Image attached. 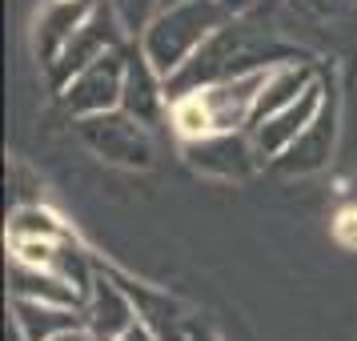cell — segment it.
<instances>
[{
  "instance_id": "obj_1",
  "label": "cell",
  "mask_w": 357,
  "mask_h": 341,
  "mask_svg": "<svg viewBox=\"0 0 357 341\" xmlns=\"http://www.w3.org/2000/svg\"><path fill=\"white\" fill-rule=\"evenodd\" d=\"M225 20H229V13L217 0H177V4H165L161 13L149 20V29L141 33V52L169 81Z\"/></svg>"
},
{
  "instance_id": "obj_2",
  "label": "cell",
  "mask_w": 357,
  "mask_h": 341,
  "mask_svg": "<svg viewBox=\"0 0 357 341\" xmlns=\"http://www.w3.org/2000/svg\"><path fill=\"white\" fill-rule=\"evenodd\" d=\"M81 137L97 157H105V161H113V165L145 169L153 161V141H149V132H145V121L129 116L125 109L81 116Z\"/></svg>"
},
{
  "instance_id": "obj_3",
  "label": "cell",
  "mask_w": 357,
  "mask_h": 341,
  "mask_svg": "<svg viewBox=\"0 0 357 341\" xmlns=\"http://www.w3.org/2000/svg\"><path fill=\"white\" fill-rule=\"evenodd\" d=\"M265 81H269V65L245 68V73H233V77H221V81L197 89L201 105H205L209 116H213V129L217 132L249 129L253 116H257V100H261Z\"/></svg>"
},
{
  "instance_id": "obj_4",
  "label": "cell",
  "mask_w": 357,
  "mask_h": 341,
  "mask_svg": "<svg viewBox=\"0 0 357 341\" xmlns=\"http://www.w3.org/2000/svg\"><path fill=\"white\" fill-rule=\"evenodd\" d=\"M121 93H125V52L113 49V52H105V56H97L93 65H84L61 89V100H65L68 113L81 121V116L121 109Z\"/></svg>"
},
{
  "instance_id": "obj_5",
  "label": "cell",
  "mask_w": 357,
  "mask_h": 341,
  "mask_svg": "<svg viewBox=\"0 0 357 341\" xmlns=\"http://www.w3.org/2000/svg\"><path fill=\"white\" fill-rule=\"evenodd\" d=\"M125 29H121V20H116V13H113V4L105 0L100 4L97 0V8H93V17L81 24V33L68 40V49L61 52V61L49 68L52 73V81H56V89H65L77 73H81L84 65H93L97 56H105V52H113V49H121V40H125Z\"/></svg>"
},
{
  "instance_id": "obj_6",
  "label": "cell",
  "mask_w": 357,
  "mask_h": 341,
  "mask_svg": "<svg viewBox=\"0 0 357 341\" xmlns=\"http://www.w3.org/2000/svg\"><path fill=\"white\" fill-rule=\"evenodd\" d=\"M321 109H325V93H321V84L313 81L293 105H285V109H277V113L253 121V125H249V137H253L257 157H265V161H269V157H281V153L317 121Z\"/></svg>"
},
{
  "instance_id": "obj_7",
  "label": "cell",
  "mask_w": 357,
  "mask_h": 341,
  "mask_svg": "<svg viewBox=\"0 0 357 341\" xmlns=\"http://www.w3.org/2000/svg\"><path fill=\"white\" fill-rule=\"evenodd\" d=\"M185 157L193 169L209 173V177H249L253 165H257V149H253V137L249 129L237 132H209V137H197V141H185Z\"/></svg>"
},
{
  "instance_id": "obj_8",
  "label": "cell",
  "mask_w": 357,
  "mask_h": 341,
  "mask_svg": "<svg viewBox=\"0 0 357 341\" xmlns=\"http://www.w3.org/2000/svg\"><path fill=\"white\" fill-rule=\"evenodd\" d=\"M97 0H49L36 17V33H33V45H36V56L40 65H56L61 52L68 49V40L81 33V24L93 17Z\"/></svg>"
},
{
  "instance_id": "obj_9",
  "label": "cell",
  "mask_w": 357,
  "mask_h": 341,
  "mask_svg": "<svg viewBox=\"0 0 357 341\" xmlns=\"http://www.w3.org/2000/svg\"><path fill=\"white\" fill-rule=\"evenodd\" d=\"M137 317H141L137 297H132L125 285H116L113 277H97V281H93L89 301H84V325H89L100 341H116Z\"/></svg>"
},
{
  "instance_id": "obj_10",
  "label": "cell",
  "mask_w": 357,
  "mask_h": 341,
  "mask_svg": "<svg viewBox=\"0 0 357 341\" xmlns=\"http://www.w3.org/2000/svg\"><path fill=\"white\" fill-rule=\"evenodd\" d=\"M165 100H169V84L165 77L153 68L145 52H125V93H121V109L137 121L153 125L165 113Z\"/></svg>"
},
{
  "instance_id": "obj_11",
  "label": "cell",
  "mask_w": 357,
  "mask_h": 341,
  "mask_svg": "<svg viewBox=\"0 0 357 341\" xmlns=\"http://www.w3.org/2000/svg\"><path fill=\"white\" fill-rule=\"evenodd\" d=\"M8 293L13 297H29V301H52V305H73L84 309V293L68 285L65 277L49 269V265H24L13 261L8 265Z\"/></svg>"
},
{
  "instance_id": "obj_12",
  "label": "cell",
  "mask_w": 357,
  "mask_h": 341,
  "mask_svg": "<svg viewBox=\"0 0 357 341\" xmlns=\"http://www.w3.org/2000/svg\"><path fill=\"white\" fill-rule=\"evenodd\" d=\"M13 325L29 341H52L68 333V329H81L84 325V309L73 305H52V301H29V297H13Z\"/></svg>"
},
{
  "instance_id": "obj_13",
  "label": "cell",
  "mask_w": 357,
  "mask_h": 341,
  "mask_svg": "<svg viewBox=\"0 0 357 341\" xmlns=\"http://www.w3.org/2000/svg\"><path fill=\"white\" fill-rule=\"evenodd\" d=\"M329 149H333V121H325V109H321L317 121L281 153V157H285L281 169H289V173H309V169H317V165L329 157Z\"/></svg>"
},
{
  "instance_id": "obj_14",
  "label": "cell",
  "mask_w": 357,
  "mask_h": 341,
  "mask_svg": "<svg viewBox=\"0 0 357 341\" xmlns=\"http://www.w3.org/2000/svg\"><path fill=\"white\" fill-rule=\"evenodd\" d=\"M309 84H313V77H309V68H301V65L269 68V81H265V89H261L257 116H253V121H261V116H269V113H277V109L293 105V100L301 97Z\"/></svg>"
},
{
  "instance_id": "obj_15",
  "label": "cell",
  "mask_w": 357,
  "mask_h": 341,
  "mask_svg": "<svg viewBox=\"0 0 357 341\" xmlns=\"http://www.w3.org/2000/svg\"><path fill=\"white\" fill-rule=\"evenodd\" d=\"M8 241H65V225L40 205H20L8 217Z\"/></svg>"
},
{
  "instance_id": "obj_16",
  "label": "cell",
  "mask_w": 357,
  "mask_h": 341,
  "mask_svg": "<svg viewBox=\"0 0 357 341\" xmlns=\"http://www.w3.org/2000/svg\"><path fill=\"white\" fill-rule=\"evenodd\" d=\"M169 121H173V129H177L181 141H197V137H209L213 129V116L209 109L201 105L197 93H185V97H173L169 100Z\"/></svg>"
},
{
  "instance_id": "obj_17",
  "label": "cell",
  "mask_w": 357,
  "mask_h": 341,
  "mask_svg": "<svg viewBox=\"0 0 357 341\" xmlns=\"http://www.w3.org/2000/svg\"><path fill=\"white\" fill-rule=\"evenodd\" d=\"M52 269L65 277L68 285H77V289L84 293V301H89V289H93V281H97V273L89 269V261H84V253H77L73 245H68V237L61 245H56V257H52Z\"/></svg>"
},
{
  "instance_id": "obj_18",
  "label": "cell",
  "mask_w": 357,
  "mask_h": 341,
  "mask_svg": "<svg viewBox=\"0 0 357 341\" xmlns=\"http://www.w3.org/2000/svg\"><path fill=\"white\" fill-rule=\"evenodd\" d=\"M109 4H113L121 29H125L132 40H141V33L149 29V20L165 8V0H109Z\"/></svg>"
},
{
  "instance_id": "obj_19",
  "label": "cell",
  "mask_w": 357,
  "mask_h": 341,
  "mask_svg": "<svg viewBox=\"0 0 357 341\" xmlns=\"http://www.w3.org/2000/svg\"><path fill=\"white\" fill-rule=\"evenodd\" d=\"M333 233L345 249H357V209H341L337 221H333Z\"/></svg>"
},
{
  "instance_id": "obj_20",
  "label": "cell",
  "mask_w": 357,
  "mask_h": 341,
  "mask_svg": "<svg viewBox=\"0 0 357 341\" xmlns=\"http://www.w3.org/2000/svg\"><path fill=\"white\" fill-rule=\"evenodd\" d=\"M116 341H161V333H157V329H153V325H149L145 317H137V321H132Z\"/></svg>"
},
{
  "instance_id": "obj_21",
  "label": "cell",
  "mask_w": 357,
  "mask_h": 341,
  "mask_svg": "<svg viewBox=\"0 0 357 341\" xmlns=\"http://www.w3.org/2000/svg\"><path fill=\"white\" fill-rule=\"evenodd\" d=\"M217 4H221V8H225L229 17H241V13H249V8H253V4H257V0H217Z\"/></svg>"
},
{
  "instance_id": "obj_22",
  "label": "cell",
  "mask_w": 357,
  "mask_h": 341,
  "mask_svg": "<svg viewBox=\"0 0 357 341\" xmlns=\"http://www.w3.org/2000/svg\"><path fill=\"white\" fill-rule=\"evenodd\" d=\"M52 341H100L89 325H81V329H68V333H61V338H52Z\"/></svg>"
},
{
  "instance_id": "obj_23",
  "label": "cell",
  "mask_w": 357,
  "mask_h": 341,
  "mask_svg": "<svg viewBox=\"0 0 357 341\" xmlns=\"http://www.w3.org/2000/svg\"><path fill=\"white\" fill-rule=\"evenodd\" d=\"M4 341H29V338H24V333H20L17 325L8 321V333H4Z\"/></svg>"
},
{
  "instance_id": "obj_24",
  "label": "cell",
  "mask_w": 357,
  "mask_h": 341,
  "mask_svg": "<svg viewBox=\"0 0 357 341\" xmlns=\"http://www.w3.org/2000/svg\"><path fill=\"white\" fill-rule=\"evenodd\" d=\"M165 4H177V0H165Z\"/></svg>"
}]
</instances>
